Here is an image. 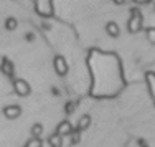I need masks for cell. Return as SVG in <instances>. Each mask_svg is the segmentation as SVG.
Returning a JSON list of instances; mask_svg holds the SVG:
<instances>
[{"label": "cell", "mask_w": 155, "mask_h": 147, "mask_svg": "<svg viewBox=\"0 0 155 147\" xmlns=\"http://www.w3.org/2000/svg\"><path fill=\"white\" fill-rule=\"evenodd\" d=\"M69 137H71V145H76L78 142L81 141V132L78 131V129H74V131H73V134L69 135Z\"/></svg>", "instance_id": "4fadbf2b"}, {"label": "cell", "mask_w": 155, "mask_h": 147, "mask_svg": "<svg viewBox=\"0 0 155 147\" xmlns=\"http://www.w3.org/2000/svg\"><path fill=\"white\" fill-rule=\"evenodd\" d=\"M147 78H149L150 89H152V93H153V99H155V75H152V73H149V75H147Z\"/></svg>", "instance_id": "9a60e30c"}, {"label": "cell", "mask_w": 155, "mask_h": 147, "mask_svg": "<svg viewBox=\"0 0 155 147\" xmlns=\"http://www.w3.org/2000/svg\"><path fill=\"white\" fill-rule=\"evenodd\" d=\"M13 91L18 94V96H21V98H25V96H30V93H31V88H30V84H28L25 79H13Z\"/></svg>", "instance_id": "7a4b0ae2"}, {"label": "cell", "mask_w": 155, "mask_h": 147, "mask_svg": "<svg viewBox=\"0 0 155 147\" xmlns=\"http://www.w3.org/2000/svg\"><path fill=\"white\" fill-rule=\"evenodd\" d=\"M106 32L109 33L112 38H117V36L120 35V30H119V25L116 23V22H109L107 25H106Z\"/></svg>", "instance_id": "ba28073f"}, {"label": "cell", "mask_w": 155, "mask_h": 147, "mask_svg": "<svg viewBox=\"0 0 155 147\" xmlns=\"http://www.w3.org/2000/svg\"><path fill=\"white\" fill-rule=\"evenodd\" d=\"M61 135H58L56 132H54V134H51L50 137H48V142H50V147H53V145H63L61 144Z\"/></svg>", "instance_id": "30bf717a"}, {"label": "cell", "mask_w": 155, "mask_h": 147, "mask_svg": "<svg viewBox=\"0 0 155 147\" xmlns=\"http://www.w3.org/2000/svg\"><path fill=\"white\" fill-rule=\"evenodd\" d=\"M116 5H122V3H125V0H112Z\"/></svg>", "instance_id": "ac0fdd59"}, {"label": "cell", "mask_w": 155, "mask_h": 147, "mask_svg": "<svg viewBox=\"0 0 155 147\" xmlns=\"http://www.w3.org/2000/svg\"><path fill=\"white\" fill-rule=\"evenodd\" d=\"M89 126H91V116H89V114H84V116H81V117H79L76 129L81 132V131H86Z\"/></svg>", "instance_id": "52a82bcc"}, {"label": "cell", "mask_w": 155, "mask_h": 147, "mask_svg": "<svg viewBox=\"0 0 155 147\" xmlns=\"http://www.w3.org/2000/svg\"><path fill=\"white\" fill-rule=\"evenodd\" d=\"M0 69H2V73H3V75L10 76V78H12V76L15 75V68H13V63L8 60V58H3V60H2Z\"/></svg>", "instance_id": "8992f818"}, {"label": "cell", "mask_w": 155, "mask_h": 147, "mask_svg": "<svg viewBox=\"0 0 155 147\" xmlns=\"http://www.w3.org/2000/svg\"><path fill=\"white\" fill-rule=\"evenodd\" d=\"M23 147H43V142L40 141V139H35V137H31L30 141L27 142Z\"/></svg>", "instance_id": "7c38bea8"}, {"label": "cell", "mask_w": 155, "mask_h": 147, "mask_svg": "<svg viewBox=\"0 0 155 147\" xmlns=\"http://www.w3.org/2000/svg\"><path fill=\"white\" fill-rule=\"evenodd\" d=\"M74 129H73V126H71L69 121H61V122L58 124V127H56V134L61 135V137H64V135H71Z\"/></svg>", "instance_id": "5b68a950"}, {"label": "cell", "mask_w": 155, "mask_h": 147, "mask_svg": "<svg viewBox=\"0 0 155 147\" xmlns=\"http://www.w3.org/2000/svg\"><path fill=\"white\" fill-rule=\"evenodd\" d=\"M53 147H63V145H53Z\"/></svg>", "instance_id": "ffe728a7"}, {"label": "cell", "mask_w": 155, "mask_h": 147, "mask_svg": "<svg viewBox=\"0 0 155 147\" xmlns=\"http://www.w3.org/2000/svg\"><path fill=\"white\" fill-rule=\"evenodd\" d=\"M139 144H140V147H149V145H147V142H143L142 139H140V141H139Z\"/></svg>", "instance_id": "d6986e66"}, {"label": "cell", "mask_w": 155, "mask_h": 147, "mask_svg": "<svg viewBox=\"0 0 155 147\" xmlns=\"http://www.w3.org/2000/svg\"><path fill=\"white\" fill-rule=\"evenodd\" d=\"M142 25H143V15L139 8H132L130 10V18L127 22V30L129 33H137L142 30Z\"/></svg>", "instance_id": "6da1fadb"}, {"label": "cell", "mask_w": 155, "mask_h": 147, "mask_svg": "<svg viewBox=\"0 0 155 147\" xmlns=\"http://www.w3.org/2000/svg\"><path fill=\"white\" fill-rule=\"evenodd\" d=\"M21 114V108L17 104H12V106H5L3 108V116L7 117V119H17V117H20Z\"/></svg>", "instance_id": "277c9868"}, {"label": "cell", "mask_w": 155, "mask_h": 147, "mask_svg": "<svg viewBox=\"0 0 155 147\" xmlns=\"http://www.w3.org/2000/svg\"><path fill=\"white\" fill-rule=\"evenodd\" d=\"M147 40H149L152 45H155V27L147 28Z\"/></svg>", "instance_id": "5bb4252c"}, {"label": "cell", "mask_w": 155, "mask_h": 147, "mask_svg": "<svg viewBox=\"0 0 155 147\" xmlns=\"http://www.w3.org/2000/svg\"><path fill=\"white\" fill-rule=\"evenodd\" d=\"M53 66H54V71L60 76H64L68 73V63H66L64 56H61V55H56L53 58Z\"/></svg>", "instance_id": "3957f363"}, {"label": "cell", "mask_w": 155, "mask_h": 147, "mask_svg": "<svg viewBox=\"0 0 155 147\" xmlns=\"http://www.w3.org/2000/svg\"><path fill=\"white\" fill-rule=\"evenodd\" d=\"M17 25H18V23H17V18H13V17H8V18L5 20V28H7L8 32L15 30Z\"/></svg>", "instance_id": "8fae6325"}, {"label": "cell", "mask_w": 155, "mask_h": 147, "mask_svg": "<svg viewBox=\"0 0 155 147\" xmlns=\"http://www.w3.org/2000/svg\"><path fill=\"white\" fill-rule=\"evenodd\" d=\"M74 102H66V106H64V112L66 114H73L74 112Z\"/></svg>", "instance_id": "2e32d148"}, {"label": "cell", "mask_w": 155, "mask_h": 147, "mask_svg": "<svg viewBox=\"0 0 155 147\" xmlns=\"http://www.w3.org/2000/svg\"><path fill=\"white\" fill-rule=\"evenodd\" d=\"M135 3H139V5H142V3H150L152 0H134Z\"/></svg>", "instance_id": "e0dca14e"}, {"label": "cell", "mask_w": 155, "mask_h": 147, "mask_svg": "<svg viewBox=\"0 0 155 147\" xmlns=\"http://www.w3.org/2000/svg\"><path fill=\"white\" fill-rule=\"evenodd\" d=\"M43 134V126L40 122H36V124H33V127H31V135L35 139H40V135Z\"/></svg>", "instance_id": "9c48e42d"}]
</instances>
